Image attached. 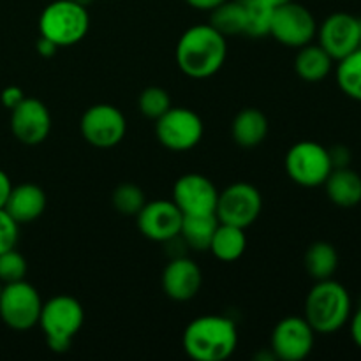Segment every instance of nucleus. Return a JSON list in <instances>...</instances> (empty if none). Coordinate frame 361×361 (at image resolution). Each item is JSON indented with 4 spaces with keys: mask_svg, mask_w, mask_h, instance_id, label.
<instances>
[{
    "mask_svg": "<svg viewBox=\"0 0 361 361\" xmlns=\"http://www.w3.org/2000/svg\"><path fill=\"white\" fill-rule=\"evenodd\" d=\"M263 2H267L268 6L270 7H281V6H284V4H288V2H291V0H263Z\"/></svg>",
    "mask_w": 361,
    "mask_h": 361,
    "instance_id": "nucleus-38",
    "label": "nucleus"
},
{
    "mask_svg": "<svg viewBox=\"0 0 361 361\" xmlns=\"http://www.w3.org/2000/svg\"><path fill=\"white\" fill-rule=\"evenodd\" d=\"M219 226V219L215 214L203 215H183L182 228H180V238L189 249L204 252L210 249L212 238Z\"/></svg>",
    "mask_w": 361,
    "mask_h": 361,
    "instance_id": "nucleus-22",
    "label": "nucleus"
},
{
    "mask_svg": "<svg viewBox=\"0 0 361 361\" xmlns=\"http://www.w3.org/2000/svg\"><path fill=\"white\" fill-rule=\"evenodd\" d=\"M162 291L175 302H189L200 293L203 284L201 268L185 256H176L162 271Z\"/></svg>",
    "mask_w": 361,
    "mask_h": 361,
    "instance_id": "nucleus-17",
    "label": "nucleus"
},
{
    "mask_svg": "<svg viewBox=\"0 0 361 361\" xmlns=\"http://www.w3.org/2000/svg\"><path fill=\"white\" fill-rule=\"evenodd\" d=\"M317 39L324 51L338 62L360 49L361 20L355 14L334 13L317 27Z\"/></svg>",
    "mask_w": 361,
    "mask_h": 361,
    "instance_id": "nucleus-13",
    "label": "nucleus"
},
{
    "mask_svg": "<svg viewBox=\"0 0 361 361\" xmlns=\"http://www.w3.org/2000/svg\"><path fill=\"white\" fill-rule=\"evenodd\" d=\"M41 309V295L27 281L4 284L0 295V317L11 330L27 331L37 326Z\"/></svg>",
    "mask_w": 361,
    "mask_h": 361,
    "instance_id": "nucleus-7",
    "label": "nucleus"
},
{
    "mask_svg": "<svg viewBox=\"0 0 361 361\" xmlns=\"http://www.w3.org/2000/svg\"><path fill=\"white\" fill-rule=\"evenodd\" d=\"M316 331L305 317L288 316L275 324L270 338V351L275 360L302 361L312 353Z\"/></svg>",
    "mask_w": 361,
    "mask_h": 361,
    "instance_id": "nucleus-12",
    "label": "nucleus"
},
{
    "mask_svg": "<svg viewBox=\"0 0 361 361\" xmlns=\"http://www.w3.org/2000/svg\"><path fill=\"white\" fill-rule=\"evenodd\" d=\"M111 203L118 214L137 215V212L145 207V192L141 187L134 183H120L111 194Z\"/></svg>",
    "mask_w": 361,
    "mask_h": 361,
    "instance_id": "nucleus-28",
    "label": "nucleus"
},
{
    "mask_svg": "<svg viewBox=\"0 0 361 361\" xmlns=\"http://www.w3.org/2000/svg\"><path fill=\"white\" fill-rule=\"evenodd\" d=\"M335 60L324 51L323 46L309 44L298 48L295 56V71L303 81L307 83H319L326 80L328 74L334 69Z\"/></svg>",
    "mask_w": 361,
    "mask_h": 361,
    "instance_id": "nucleus-21",
    "label": "nucleus"
},
{
    "mask_svg": "<svg viewBox=\"0 0 361 361\" xmlns=\"http://www.w3.org/2000/svg\"><path fill=\"white\" fill-rule=\"evenodd\" d=\"M18 233L20 224L4 208H0V254L16 247Z\"/></svg>",
    "mask_w": 361,
    "mask_h": 361,
    "instance_id": "nucleus-31",
    "label": "nucleus"
},
{
    "mask_svg": "<svg viewBox=\"0 0 361 361\" xmlns=\"http://www.w3.org/2000/svg\"><path fill=\"white\" fill-rule=\"evenodd\" d=\"M210 25L224 37L228 35H245V9L240 0H226L214 11H210Z\"/></svg>",
    "mask_w": 361,
    "mask_h": 361,
    "instance_id": "nucleus-25",
    "label": "nucleus"
},
{
    "mask_svg": "<svg viewBox=\"0 0 361 361\" xmlns=\"http://www.w3.org/2000/svg\"><path fill=\"white\" fill-rule=\"evenodd\" d=\"M182 344L194 361H226L236 351L238 330L224 316H201L187 324Z\"/></svg>",
    "mask_w": 361,
    "mask_h": 361,
    "instance_id": "nucleus-2",
    "label": "nucleus"
},
{
    "mask_svg": "<svg viewBox=\"0 0 361 361\" xmlns=\"http://www.w3.org/2000/svg\"><path fill=\"white\" fill-rule=\"evenodd\" d=\"M348 323L353 342L356 344V348L361 349V303L358 309H356V312H351V317H349Z\"/></svg>",
    "mask_w": 361,
    "mask_h": 361,
    "instance_id": "nucleus-34",
    "label": "nucleus"
},
{
    "mask_svg": "<svg viewBox=\"0 0 361 361\" xmlns=\"http://www.w3.org/2000/svg\"><path fill=\"white\" fill-rule=\"evenodd\" d=\"M90 28L87 7L73 0H55L42 9L39 16V34L59 48L74 46L83 41Z\"/></svg>",
    "mask_w": 361,
    "mask_h": 361,
    "instance_id": "nucleus-5",
    "label": "nucleus"
},
{
    "mask_svg": "<svg viewBox=\"0 0 361 361\" xmlns=\"http://www.w3.org/2000/svg\"><path fill=\"white\" fill-rule=\"evenodd\" d=\"M247 249V235L243 228L219 222L215 235L210 243V252L224 263H233L240 259Z\"/></svg>",
    "mask_w": 361,
    "mask_h": 361,
    "instance_id": "nucleus-23",
    "label": "nucleus"
},
{
    "mask_svg": "<svg viewBox=\"0 0 361 361\" xmlns=\"http://www.w3.org/2000/svg\"><path fill=\"white\" fill-rule=\"evenodd\" d=\"M268 136V118L257 108H245L231 122V137L238 147L254 148Z\"/></svg>",
    "mask_w": 361,
    "mask_h": 361,
    "instance_id": "nucleus-20",
    "label": "nucleus"
},
{
    "mask_svg": "<svg viewBox=\"0 0 361 361\" xmlns=\"http://www.w3.org/2000/svg\"><path fill=\"white\" fill-rule=\"evenodd\" d=\"M263 210V197L254 185L236 182L219 192L215 215L222 224H231L247 229L257 221Z\"/></svg>",
    "mask_w": 361,
    "mask_h": 361,
    "instance_id": "nucleus-9",
    "label": "nucleus"
},
{
    "mask_svg": "<svg viewBox=\"0 0 361 361\" xmlns=\"http://www.w3.org/2000/svg\"><path fill=\"white\" fill-rule=\"evenodd\" d=\"M2 289H4V284H2V282H0V295H2Z\"/></svg>",
    "mask_w": 361,
    "mask_h": 361,
    "instance_id": "nucleus-40",
    "label": "nucleus"
},
{
    "mask_svg": "<svg viewBox=\"0 0 361 361\" xmlns=\"http://www.w3.org/2000/svg\"><path fill=\"white\" fill-rule=\"evenodd\" d=\"M228 56V42L210 23L194 25L178 39L175 49L176 66L185 76L207 80L222 69Z\"/></svg>",
    "mask_w": 361,
    "mask_h": 361,
    "instance_id": "nucleus-1",
    "label": "nucleus"
},
{
    "mask_svg": "<svg viewBox=\"0 0 361 361\" xmlns=\"http://www.w3.org/2000/svg\"><path fill=\"white\" fill-rule=\"evenodd\" d=\"M317 34V21L314 14L295 0L275 7L271 14L270 35L289 48H302L312 42Z\"/></svg>",
    "mask_w": 361,
    "mask_h": 361,
    "instance_id": "nucleus-10",
    "label": "nucleus"
},
{
    "mask_svg": "<svg viewBox=\"0 0 361 361\" xmlns=\"http://www.w3.org/2000/svg\"><path fill=\"white\" fill-rule=\"evenodd\" d=\"M56 49H59V46H56L55 42H51L49 39H46V37H39V41H37L39 55L44 56V59H51V56L56 53Z\"/></svg>",
    "mask_w": 361,
    "mask_h": 361,
    "instance_id": "nucleus-36",
    "label": "nucleus"
},
{
    "mask_svg": "<svg viewBox=\"0 0 361 361\" xmlns=\"http://www.w3.org/2000/svg\"><path fill=\"white\" fill-rule=\"evenodd\" d=\"M286 173L302 187H319L334 169L330 150L316 141H298L286 154Z\"/></svg>",
    "mask_w": 361,
    "mask_h": 361,
    "instance_id": "nucleus-6",
    "label": "nucleus"
},
{
    "mask_svg": "<svg viewBox=\"0 0 361 361\" xmlns=\"http://www.w3.org/2000/svg\"><path fill=\"white\" fill-rule=\"evenodd\" d=\"M353 302L345 286L334 279L317 281L305 300V319L316 334L331 335L348 324Z\"/></svg>",
    "mask_w": 361,
    "mask_h": 361,
    "instance_id": "nucleus-3",
    "label": "nucleus"
},
{
    "mask_svg": "<svg viewBox=\"0 0 361 361\" xmlns=\"http://www.w3.org/2000/svg\"><path fill=\"white\" fill-rule=\"evenodd\" d=\"M330 150L331 164L334 168H348L349 162H351V152H349L348 147H342V145H337L334 148H328Z\"/></svg>",
    "mask_w": 361,
    "mask_h": 361,
    "instance_id": "nucleus-33",
    "label": "nucleus"
},
{
    "mask_svg": "<svg viewBox=\"0 0 361 361\" xmlns=\"http://www.w3.org/2000/svg\"><path fill=\"white\" fill-rule=\"evenodd\" d=\"M326 196L335 207L355 208L361 203V175L355 169L334 168L323 183Z\"/></svg>",
    "mask_w": 361,
    "mask_h": 361,
    "instance_id": "nucleus-19",
    "label": "nucleus"
},
{
    "mask_svg": "<svg viewBox=\"0 0 361 361\" xmlns=\"http://www.w3.org/2000/svg\"><path fill=\"white\" fill-rule=\"evenodd\" d=\"M245 9V35L252 39L264 37L270 35V23L274 7L268 6L263 0H240Z\"/></svg>",
    "mask_w": 361,
    "mask_h": 361,
    "instance_id": "nucleus-27",
    "label": "nucleus"
},
{
    "mask_svg": "<svg viewBox=\"0 0 361 361\" xmlns=\"http://www.w3.org/2000/svg\"><path fill=\"white\" fill-rule=\"evenodd\" d=\"M360 49H361V42H360Z\"/></svg>",
    "mask_w": 361,
    "mask_h": 361,
    "instance_id": "nucleus-41",
    "label": "nucleus"
},
{
    "mask_svg": "<svg viewBox=\"0 0 361 361\" xmlns=\"http://www.w3.org/2000/svg\"><path fill=\"white\" fill-rule=\"evenodd\" d=\"M0 99H2V104L11 111V109L16 108V106L23 101L25 94L20 87H7L2 90Z\"/></svg>",
    "mask_w": 361,
    "mask_h": 361,
    "instance_id": "nucleus-32",
    "label": "nucleus"
},
{
    "mask_svg": "<svg viewBox=\"0 0 361 361\" xmlns=\"http://www.w3.org/2000/svg\"><path fill=\"white\" fill-rule=\"evenodd\" d=\"M28 264L21 252H18L16 247L0 254V282L2 284H13V282L25 281Z\"/></svg>",
    "mask_w": 361,
    "mask_h": 361,
    "instance_id": "nucleus-30",
    "label": "nucleus"
},
{
    "mask_svg": "<svg viewBox=\"0 0 361 361\" xmlns=\"http://www.w3.org/2000/svg\"><path fill=\"white\" fill-rule=\"evenodd\" d=\"M204 133L203 120L189 108H169L155 120V134L162 147L171 152H187L197 147Z\"/></svg>",
    "mask_w": 361,
    "mask_h": 361,
    "instance_id": "nucleus-8",
    "label": "nucleus"
},
{
    "mask_svg": "<svg viewBox=\"0 0 361 361\" xmlns=\"http://www.w3.org/2000/svg\"><path fill=\"white\" fill-rule=\"evenodd\" d=\"M11 133L23 145H39L51 133V113L42 101L25 97L11 109Z\"/></svg>",
    "mask_w": 361,
    "mask_h": 361,
    "instance_id": "nucleus-16",
    "label": "nucleus"
},
{
    "mask_svg": "<svg viewBox=\"0 0 361 361\" xmlns=\"http://www.w3.org/2000/svg\"><path fill=\"white\" fill-rule=\"evenodd\" d=\"M11 189H13V183H11V178L7 176L6 171L0 169V208L6 207L7 197H9Z\"/></svg>",
    "mask_w": 361,
    "mask_h": 361,
    "instance_id": "nucleus-35",
    "label": "nucleus"
},
{
    "mask_svg": "<svg viewBox=\"0 0 361 361\" xmlns=\"http://www.w3.org/2000/svg\"><path fill=\"white\" fill-rule=\"evenodd\" d=\"M73 2L80 4V6H83V7H88L92 2H94V0H73Z\"/></svg>",
    "mask_w": 361,
    "mask_h": 361,
    "instance_id": "nucleus-39",
    "label": "nucleus"
},
{
    "mask_svg": "<svg viewBox=\"0 0 361 361\" xmlns=\"http://www.w3.org/2000/svg\"><path fill=\"white\" fill-rule=\"evenodd\" d=\"M305 270L314 281H326L338 268V252L330 242H314L303 257Z\"/></svg>",
    "mask_w": 361,
    "mask_h": 361,
    "instance_id": "nucleus-24",
    "label": "nucleus"
},
{
    "mask_svg": "<svg viewBox=\"0 0 361 361\" xmlns=\"http://www.w3.org/2000/svg\"><path fill=\"white\" fill-rule=\"evenodd\" d=\"M85 323L83 305L74 296L59 295L42 303L39 326L53 353L69 351L73 338Z\"/></svg>",
    "mask_w": 361,
    "mask_h": 361,
    "instance_id": "nucleus-4",
    "label": "nucleus"
},
{
    "mask_svg": "<svg viewBox=\"0 0 361 361\" xmlns=\"http://www.w3.org/2000/svg\"><path fill=\"white\" fill-rule=\"evenodd\" d=\"M137 229L145 238L152 242L168 243L176 238L182 228L183 214L175 203L168 200H155L145 203V207L137 212Z\"/></svg>",
    "mask_w": 361,
    "mask_h": 361,
    "instance_id": "nucleus-14",
    "label": "nucleus"
},
{
    "mask_svg": "<svg viewBox=\"0 0 361 361\" xmlns=\"http://www.w3.org/2000/svg\"><path fill=\"white\" fill-rule=\"evenodd\" d=\"M335 80L342 94L353 101L361 102V49L338 60L335 69Z\"/></svg>",
    "mask_w": 361,
    "mask_h": 361,
    "instance_id": "nucleus-26",
    "label": "nucleus"
},
{
    "mask_svg": "<svg viewBox=\"0 0 361 361\" xmlns=\"http://www.w3.org/2000/svg\"><path fill=\"white\" fill-rule=\"evenodd\" d=\"M185 2L197 11H214L215 7L224 4L226 0H185Z\"/></svg>",
    "mask_w": 361,
    "mask_h": 361,
    "instance_id": "nucleus-37",
    "label": "nucleus"
},
{
    "mask_svg": "<svg viewBox=\"0 0 361 361\" xmlns=\"http://www.w3.org/2000/svg\"><path fill=\"white\" fill-rule=\"evenodd\" d=\"M4 210L18 222V224H30L37 221L46 210V194L35 183H21L11 189Z\"/></svg>",
    "mask_w": 361,
    "mask_h": 361,
    "instance_id": "nucleus-18",
    "label": "nucleus"
},
{
    "mask_svg": "<svg viewBox=\"0 0 361 361\" xmlns=\"http://www.w3.org/2000/svg\"><path fill=\"white\" fill-rule=\"evenodd\" d=\"M81 136L95 148H113L126 137L127 120L113 104H94L81 115Z\"/></svg>",
    "mask_w": 361,
    "mask_h": 361,
    "instance_id": "nucleus-11",
    "label": "nucleus"
},
{
    "mask_svg": "<svg viewBox=\"0 0 361 361\" xmlns=\"http://www.w3.org/2000/svg\"><path fill=\"white\" fill-rule=\"evenodd\" d=\"M219 190L208 176L187 173L173 185V203L183 215L215 214Z\"/></svg>",
    "mask_w": 361,
    "mask_h": 361,
    "instance_id": "nucleus-15",
    "label": "nucleus"
},
{
    "mask_svg": "<svg viewBox=\"0 0 361 361\" xmlns=\"http://www.w3.org/2000/svg\"><path fill=\"white\" fill-rule=\"evenodd\" d=\"M137 108H140L143 116L150 120H157L159 116H162L171 108V97H169L168 90H164V88L148 87L140 94Z\"/></svg>",
    "mask_w": 361,
    "mask_h": 361,
    "instance_id": "nucleus-29",
    "label": "nucleus"
}]
</instances>
